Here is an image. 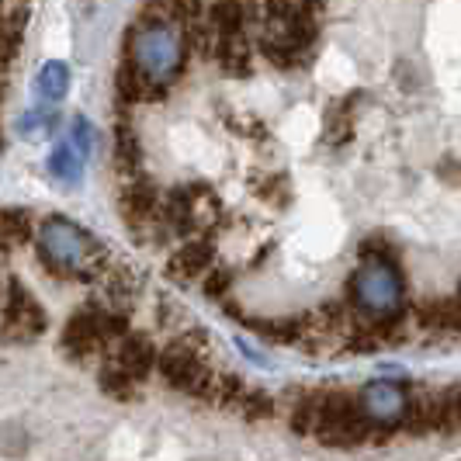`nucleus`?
<instances>
[{
	"label": "nucleus",
	"instance_id": "nucleus-1",
	"mask_svg": "<svg viewBox=\"0 0 461 461\" xmlns=\"http://www.w3.org/2000/svg\"><path fill=\"white\" fill-rule=\"evenodd\" d=\"M185 28L167 14V4H146L125 32V59L163 91H170L187 67Z\"/></svg>",
	"mask_w": 461,
	"mask_h": 461
},
{
	"label": "nucleus",
	"instance_id": "nucleus-2",
	"mask_svg": "<svg viewBox=\"0 0 461 461\" xmlns=\"http://www.w3.org/2000/svg\"><path fill=\"white\" fill-rule=\"evenodd\" d=\"M35 257L52 277L59 281H94L104 277L108 254L91 232L63 215H49L35 236Z\"/></svg>",
	"mask_w": 461,
	"mask_h": 461
},
{
	"label": "nucleus",
	"instance_id": "nucleus-3",
	"mask_svg": "<svg viewBox=\"0 0 461 461\" xmlns=\"http://www.w3.org/2000/svg\"><path fill=\"white\" fill-rule=\"evenodd\" d=\"M347 299L368 320H393L406 312V281L395 260H361L347 277Z\"/></svg>",
	"mask_w": 461,
	"mask_h": 461
},
{
	"label": "nucleus",
	"instance_id": "nucleus-4",
	"mask_svg": "<svg viewBox=\"0 0 461 461\" xmlns=\"http://www.w3.org/2000/svg\"><path fill=\"white\" fill-rule=\"evenodd\" d=\"M160 375L177 393L194 395L202 402H215V375L202 365V354L185 337L160 350Z\"/></svg>",
	"mask_w": 461,
	"mask_h": 461
},
{
	"label": "nucleus",
	"instance_id": "nucleus-5",
	"mask_svg": "<svg viewBox=\"0 0 461 461\" xmlns=\"http://www.w3.org/2000/svg\"><path fill=\"white\" fill-rule=\"evenodd\" d=\"M357 402H361V413H365V420H368L375 430H382V434H399V430H402V420L410 413L413 395L406 389V382L375 378V382H368V385L357 393Z\"/></svg>",
	"mask_w": 461,
	"mask_h": 461
},
{
	"label": "nucleus",
	"instance_id": "nucleus-6",
	"mask_svg": "<svg viewBox=\"0 0 461 461\" xmlns=\"http://www.w3.org/2000/svg\"><path fill=\"white\" fill-rule=\"evenodd\" d=\"M46 309L39 305V299L18 285L14 277L4 281V337L7 340H35L46 333Z\"/></svg>",
	"mask_w": 461,
	"mask_h": 461
},
{
	"label": "nucleus",
	"instance_id": "nucleus-7",
	"mask_svg": "<svg viewBox=\"0 0 461 461\" xmlns=\"http://www.w3.org/2000/svg\"><path fill=\"white\" fill-rule=\"evenodd\" d=\"M118 205H122V215L129 226H149L163 219V194L157 191V185L142 174L136 181H125L122 185V194H118Z\"/></svg>",
	"mask_w": 461,
	"mask_h": 461
},
{
	"label": "nucleus",
	"instance_id": "nucleus-8",
	"mask_svg": "<svg viewBox=\"0 0 461 461\" xmlns=\"http://www.w3.org/2000/svg\"><path fill=\"white\" fill-rule=\"evenodd\" d=\"M413 323L430 337L461 333V302L455 295H430L413 305Z\"/></svg>",
	"mask_w": 461,
	"mask_h": 461
},
{
	"label": "nucleus",
	"instance_id": "nucleus-9",
	"mask_svg": "<svg viewBox=\"0 0 461 461\" xmlns=\"http://www.w3.org/2000/svg\"><path fill=\"white\" fill-rule=\"evenodd\" d=\"M212 260H215V247H212V240H187L185 247H177L174 257L167 260V277L174 281V285H187V281H194V277H202L212 271Z\"/></svg>",
	"mask_w": 461,
	"mask_h": 461
},
{
	"label": "nucleus",
	"instance_id": "nucleus-10",
	"mask_svg": "<svg viewBox=\"0 0 461 461\" xmlns=\"http://www.w3.org/2000/svg\"><path fill=\"white\" fill-rule=\"evenodd\" d=\"M112 361H115L125 375H132L136 382H146L153 371L160 368V350H157V344H153L146 333H129V337L118 344Z\"/></svg>",
	"mask_w": 461,
	"mask_h": 461
},
{
	"label": "nucleus",
	"instance_id": "nucleus-11",
	"mask_svg": "<svg viewBox=\"0 0 461 461\" xmlns=\"http://www.w3.org/2000/svg\"><path fill=\"white\" fill-rule=\"evenodd\" d=\"M438 430L444 434V395H413L399 434L423 438V434H438Z\"/></svg>",
	"mask_w": 461,
	"mask_h": 461
},
{
	"label": "nucleus",
	"instance_id": "nucleus-12",
	"mask_svg": "<svg viewBox=\"0 0 461 461\" xmlns=\"http://www.w3.org/2000/svg\"><path fill=\"white\" fill-rule=\"evenodd\" d=\"M115 94H118V108H132V104H142V101H160V97H167V91L157 87V84H149L129 59L118 63Z\"/></svg>",
	"mask_w": 461,
	"mask_h": 461
},
{
	"label": "nucleus",
	"instance_id": "nucleus-13",
	"mask_svg": "<svg viewBox=\"0 0 461 461\" xmlns=\"http://www.w3.org/2000/svg\"><path fill=\"white\" fill-rule=\"evenodd\" d=\"M115 167L125 181H136L142 177V146H139L136 129L122 118L115 129Z\"/></svg>",
	"mask_w": 461,
	"mask_h": 461
},
{
	"label": "nucleus",
	"instance_id": "nucleus-14",
	"mask_svg": "<svg viewBox=\"0 0 461 461\" xmlns=\"http://www.w3.org/2000/svg\"><path fill=\"white\" fill-rule=\"evenodd\" d=\"M215 63L222 69H230L236 77H247L254 69V52H250V39L247 32H232V35H219V52Z\"/></svg>",
	"mask_w": 461,
	"mask_h": 461
},
{
	"label": "nucleus",
	"instance_id": "nucleus-15",
	"mask_svg": "<svg viewBox=\"0 0 461 461\" xmlns=\"http://www.w3.org/2000/svg\"><path fill=\"white\" fill-rule=\"evenodd\" d=\"M69 91V69L67 63H59V59H49L46 67L39 69V77H35V94L49 101V104H56V101H63Z\"/></svg>",
	"mask_w": 461,
	"mask_h": 461
},
{
	"label": "nucleus",
	"instance_id": "nucleus-16",
	"mask_svg": "<svg viewBox=\"0 0 461 461\" xmlns=\"http://www.w3.org/2000/svg\"><path fill=\"white\" fill-rule=\"evenodd\" d=\"M320 406H323V393H305L295 399L292 416H288V427L295 434H312L316 438V427H320Z\"/></svg>",
	"mask_w": 461,
	"mask_h": 461
},
{
	"label": "nucleus",
	"instance_id": "nucleus-17",
	"mask_svg": "<svg viewBox=\"0 0 461 461\" xmlns=\"http://www.w3.org/2000/svg\"><path fill=\"white\" fill-rule=\"evenodd\" d=\"M97 382H101V393L108 395V399H115V402H132V399L139 395V389H136L139 382L132 378V375H125V371L118 368L115 361L101 368Z\"/></svg>",
	"mask_w": 461,
	"mask_h": 461
},
{
	"label": "nucleus",
	"instance_id": "nucleus-18",
	"mask_svg": "<svg viewBox=\"0 0 461 461\" xmlns=\"http://www.w3.org/2000/svg\"><path fill=\"white\" fill-rule=\"evenodd\" d=\"M0 226H4V250H14V247H22V243L39 236V230L32 226V215L24 208H7Z\"/></svg>",
	"mask_w": 461,
	"mask_h": 461
},
{
	"label": "nucleus",
	"instance_id": "nucleus-19",
	"mask_svg": "<svg viewBox=\"0 0 461 461\" xmlns=\"http://www.w3.org/2000/svg\"><path fill=\"white\" fill-rule=\"evenodd\" d=\"M250 185H254L257 198L267 202V205L281 208L292 202V191H288V177H285V174H254Z\"/></svg>",
	"mask_w": 461,
	"mask_h": 461
},
{
	"label": "nucleus",
	"instance_id": "nucleus-20",
	"mask_svg": "<svg viewBox=\"0 0 461 461\" xmlns=\"http://www.w3.org/2000/svg\"><path fill=\"white\" fill-rule=\"evenodd\" d=\"M80 160L84 157L73 146H56L52 157H49V174L56 181H63V185H77L80 181Z\"/></svg>",
	"mask_w": 461,
	"mask_h": 461
},
{
	"label": "nucleus",
	"instance_id": "nucleus-21",
	"mask_svg": "<svg viewBox=\"0 0 461 461\" xmlns=\"http://www.w3.org/2000/svg\"><path fill=\"white\" fill-rule=\"evenodd\" d=\"M344 104H330V112H326V139L333 146H344L347 139L354 136V115H350V108H344Z\"/></svg>",
	"mask_w": 461,
	"mask_h": 461
},
{
	"label": "nucleus",
	"instance_id": "nucleus-22",
	"mask_svg": "<svg viewBox=\"0 0 461 461\" xmlns=\"http://www.w3.org/2000/svg\"><path fill=\"white\" fill-rule=\"evenodd\" d=\"M236 410H240V416L243 420H271L275 416V399L264 393V389H247L243 393V399L236 402Z\"/></svg>",
	"mask_w": 461,
	"mask_h": 461
},
{
	"label": "nucleus",
	"instance_id": "nucleus-23",
	"mask_svg": "<svg viewBox=\"0 0 461 461\" xmlns=\"http://www.w3.org/2000/svg\"><path fill=\"white\" fill-rule=\"evenodd\" d=\"M361 260H395V264H399V254H395V247L389 240L368 236V240L361 243Z\"/></svg>",
	"mask_w": 461,
	"mask_h": 461
},
{
	"label": "nucleus",
	"instance_id": "nucleus-24",
	"mask_svg": "<svg viewBox=\"0 0 461 461\" xmlns=\"http://www.w3.org/2000/svg\"><path fill=\"white\" fill-rule=\"evenodd\" d=\"M232 288V275L226 267H212L205 275V295L208 299H226Z\"/></svg>",
	"mask_w": 461,
	"mask_h": 461
},
{
	"label": "nucleus",
	"instance_id": "nucleus-25",
	"mask_svg": "<svg viewBox=\"0 0 461 461\" xmlns=\"http://www.w3.org/2000/svg\"><path fill=\"white\" fill-rule=\"evenodd\" d=\"M461 430V385L444 393V434Z\"/></svg>",
	"mask_w": 461,
	"mask_h": 461
},
{
	"label": "nucleus",
	"instance_id": "nucleus-26",
	"mask_svg": "<svg viewBox=\"0 0 461 461\" xmlns=\"http://www.w3.org/2000/svg\"><path fill=\"white\" fill-rule=\"evenodd\" d=\"M91 142H94V129L87 125V118H77V122H73V149H77L80 157H87V153H91Z\"/></svg>",
	"mask_w": 461,
	"mask_h": 461
},
{
	"label": "nucleus",
	"instance_id": "nucleus-27",
	"mask_svg": "<svg viewBox=\"0 0 461 461\" xmlns=\"http://www.w3.org/2000/svg\"><path fill=\"white\" fill-rule=\"evenodd\" d=\"M438 177L447 187H461V160H455V157H444V160L438 163Z\"/></svg>",
	"mask_w": 461,
	"mask_h": 461
}]
</instances>
